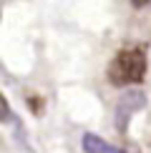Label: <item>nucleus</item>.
<instances>
[{"mask_svg":"<svg viewBox=\"0 0 151 153\" xmlns=\"http://www.w3.org/2000/svg\"><path fill=\"white\" fill-rule=\"evenodd\" d=\"M108 83L111 85H134V83H141L144 75H146V53L141 48H126L118 50L113 55V60L108 63Z\"/></svg>","mask_w":151,"mask_h":153,"instance_id":"nucleus-1","label":"nucleus"},{"mask_svg":"<svg viewBox=\"0 0 151 153\" xmlns=\"http://www.w3.org/2000/svg\"><path fill=\"white\" fill-rule=\"evenodd\" d=\"M131 3H134L136 8H141V5H146V3H151V0H131Z\"/></svg>","mask_w":151,"mask_h":153,"instance_id":"nucleus-2","label":"nucleus"}]
</instances>
